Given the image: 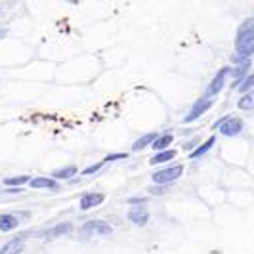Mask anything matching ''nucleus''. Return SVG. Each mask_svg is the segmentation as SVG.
<instances>
[{
    "label": "nucleus",
    "mask_w": 254,
    "mask_h": 254,
    "mask_svg": "<svg viewBox=\"0 0 254 254\" xmlns=\"http://www.w3.org/2000/svg\"><path fill=\"white\" fill-rule=\"evenodd\" d=\"M254 52V17H247L235 35V58L249 60Z\"/></svg>",
    "instance_id": "nucleus-1"
},
{
    "label": "nucleus",
    "mask_w": 254,
    "mask_h": 254,
    "mask_svg": "<svg viewBox=\"0 0 254 254\" xmlns=\"http://www.w3.org/2000/svg\"><path fill=\"white\" fill-rule=\"evenodd\" d=\"M214 127L220 130L224 138H237L245 132V121L239 117H224L220 119Z\"/></svg>",
    "instance_id": "nucleus-2"
},
{
    "label": "nucleus",
    "mask_w": 254,
    "mask_h": 254,
    "mask_svg": "<svg viewBox=\"0 0 254 254\" xmlns=\"http://www.w3.org/2000/svg\"><path fill=\"white\" fill-rule=\"evenodd\" d=\"M182 176H184V165H170L166 166V168H161V170L153 172L151 180L157 186H168V184L176 182Z\"/></svg>",
    "instance_id": "nucleus-3"
},
{
    "label": "nucleus",
    "mask_w": 254,
    "mask_h": 254,
    "mask_svg": "<svg viewBox=\"0 0 254 254\" xmlns=\"http://www.w3.org/2000/svg\"><path fill=\"white\" fill-rule=\"evenodd\" d=\"M229 71H231V67H222V69H218V73L212 76V80H210V82H208V86H206V94H204V98L212 100L214 96H218V94L224 90V86L228 84Z\"/></svg>",
    "instance_id": "nucleus-4"
},
{
    "label": "nucleus",
    "mask_w": 254,
    "mask_h": 254,
    "mask_svg": "<svg viewBox=\"0 0 254 254\" xmlns=\"http://www.w3.org/2000/svg\"><path fill=\"white\" fill-rule=\"evenodd\" d=\"M210 107H212V100H208V98H201V100H197V102L193 103V107L188 111V115L184 117V123H186V125H191L193 121H197L199 117H203Z\"/></svg>",
    "instance_id": "nucleus-5"
},
{
    "label": "nucleus",
    "mask_w": 254,
    "mask_h": 254,
    "mask_svg": "<svg viewBox=\"0 0 254 254\" xmlns=\"http://www.w3.org/2000/svg\"><path fill=\"white\" fill-rule=\"evenodd\" d=\"M80 229L84 235H111L113 233V228L105 220H90L86 224H82Z\"/></svg>",
    "instance_id": "nucleus-6"
},
{
    "label": "nucleus",
    "mask_w": 254,
    "mask_h": 254,
    "mask_svg": "<svg viewBox=\"0 0 254 254\" xmlns=\"http://www.w3.org/2000/svg\"><path fill=\"white\" fill-rule=\"evenodd\" d=\"M105 201V195L103 193H96V191H90L86 195L80 197V210H90V208H96L103 204Z\"/></svg>",
    "instance_id": "nucleus-7"
},
{
    "label": "nucleus",
    "mask_w": 254,
    "mask_h": 254,
    "mask_svg": "<svg viewBox=\"0 0 254 254\" xmlns=\"http://www.w3.org/2000/svg\"><path fill=\"white\" fill-rule=\"evenodd\" d=\"M128 220L136 226H145L149 222V212H147L145 206H132L128 210Z\"/></svg>",
    "instance_id": "nucleus-8"
},
{
    "label": "nucleus",
    "mask_w": 254,
    "mask_h": 254,
    "mask_svg": "<svg viewBox=\"0 0 254 254\" xmlns=\"http://www.w3.org/2000/svg\"><path fill=\"white\" fill-rule=\"evenodd\" d=\"M249 71H251V58L249 60H241L239 64H235V69L229 71V78H235V84H237L247 75H251Z\"/></svg>",
    "instance_id": "nucleus-9"
},
{
    "label": "nucleus",
    "mask_w": 254,
    "mask_h": 254,
    "mask_svg": "<svg viewBox=\"0 0 254 254\" xmlns=\"http://www.w3.org/2000/svg\"><path fill=\"white\" fill-rule=\"evenodd\" d=\"M29 186L33 190H60V184L52 178H42V176H37V178H31Z\"/></svg>",
    "instance_id": "nucleus-10"
},
{
    "label": "nucleus",
    "mask_w": 254,
    "mask_h": 254,
    "mask_svg": "<svg viewBox=\"0 0 254 254\" xmlns=\"http://www.w3.org/2000/svg\"><path fill=\"white\" fill-rule=\"evenodd\" d=\"M25 249V239L15 237L12 241L4 243V247L0 249V254H21Z\"/></svg>",
    "instance_id": "nucleus-11"
},
{
    "label": "nucleus",
    "mask_w": 254,
    "mask_h": 254,
    "mask_svg": "<svg viewBox=\"0 0 254 254\" xmlns=\"http://www.w3.org/2000/svg\"><path fill=\"white\" fill-rule=\"evenodd\" d=\"M214 145H216V138H214V136H210L208 140H204L201 145H197V147L190 153V159L191 161H193V159H201V157H204L206 153L214 147Z\"/></svg>",
    "instance_id": "nucleus-12"
},
{
    "label": "nucleus",
    "mask_w": 254,
    "mask_h": 254,
    "mask_svg": "<svg viewBox=\"0 0 254 254\" xmlns=\"http://www.w3.org/2000/svg\"><path fill=\"white\" fill-rule=\"evenodd\" d=\"M19 226V218L15 214H10V212H4L0 214V231L6 233V231H13Z\"/></svg>",
    "instance_id": "nucleus-13"
},
{
    "label": "nucleus",
    "mask_w": 254,
    "mask_h": 254,
    "mask_svg": "<svg viewBox=\"0 0 254 254\" xmlns=\"http://www.w3.org/2000/svg\"><path fill=\"white\" fill-rule=\"evenodd\" d=\"M174 141V136L170 134V132H166V134H161V136H157L155 138V141L151 143L153 151L161 153V151H166L168 149V145Z\"/></svg>",
    "instance_id": "nucleus-14"
},
{
    "label": "nucleus",
    "mask_w": 254,
    "mask_h": 254,
    "mask_svg": "<svg viewBox=\"0 0 254 254\" xmlns=\"http://www.w3.org/2000/svg\"><path fill=\"white\" fill-rule=\"evenodd\" d=\"M176 155H178V151H174V149H166V151L155 153L151 159H149V163H151V165H165V163H168V161L176 159Z\"/></svg>",
    "instance_id": "nucleus-15"
},
{
    "label": "nucleus",
    "mask_w": 254,
    "mask_h": 254,
    "mask_svg": "<svg viewBox=\"0 0 254 254\" xmlns=\"http://www.w3.org/2000/svg\"><path fill=\"white\" fill-rule=\"evenodd\" d=\"M76 172H78V170H76V166H73V165H71V166H64V168H58V170H54L50 178L56 180V182H58V180H71L76 174Z\"/></svg>",
    "instance_id": "nucleus-16"
},
{
    "label": "nucleus",
    "mask_w": 254,
    "mask_h": 254,
    "mask_svg": "<svg viewBox=\"0 0 254 254\" xmlns=\"http://www.w3.org/2000/svg\"><path fill=\"white\" fill-rule=\"evenodd\" d=\"M159 134L157 132H149V134H145V136H141L140 140L134 141V145H132V151H141V149H145L147 145H151L155 138H157Z\"/></svg>",
    "instance_id": "nucleus-17"
},
{
    "label": "nucleus",
    "mask_w": 254,
    "mask_h": 254,
    "mask_svg": "<svg viewBox=\"0 0 254 254\" xmlns=\"http://www.w3.org/2000/svg\"><path fill=\"white\" fill-rule=\"evenodd\" d=\"M253 80H254V76L253 75H247L243 80H239L237 84H233V88H237L239 90V94H249V92H253Z\"/></svg>",
    "instance_id": "nucleus-18"
},
{
    "label": "nucleus",
    "mask_w": 254,
    "mask_h": 254,
    "mask_svg": "<svg viewBox=\"0 0 254 254\" xmlns=\"http://www.w3.org/2000/svg\"><path fill=\"white\" fill-rule=\"evenodd\" d=\"M31 182V176H27V174H23V176H12V178H4V186L6 188H17V186H25V184H29Z\"/></svg>",
    "instance_id": "nucleus-19"
},
{
    "label": "nucleus",
    "mask_w": 254,
    "mask_h": 254,
    "mask_svg": "<svg viewBox=\"0 0 254 254\" xmlns=\"http://www.w3.org/2000/svg\"><path fill=\"white\" fill-rule=\"evenodd\" d=\"M237 107L241 109V111H251L254 107V96L253 92H249V94H245L239 98V102H237Z\"/></svg>",
    "instance_id": "nucleus-20"
},
{
    "label": "nucleus",
    "mask_w": 254,
    "mask_h": 254,
    "mask_svg": "<svg viewBox=\"0 0 254 254\" xmlns=\"http://www.w3.org/2000/svg\"><path fill=\"white\" fill-rule=\"evenodd\" d=\"M71 229H73V224H69V222H67V224H60V226L52 228L48 233H50V235H64V233H69Z\"/></svg>",
    "instance_id": "nucleus-21"
},
{
    "label": "nucleus",
    "mask_w": 254,
    "mask_h": 254,
    "mask_svg": "<svg viewBox=\"0 0 254 254\" xmlns=\"http://www.w3.org/2000/svg\"><path fill=\"white\" fill-rule=\"evenodd\" d=\"M103 168V163H96V165L88 166V168H84L82 170V176H90V174H96L98 170H102Z\"/></svg>",
    "instance_id": "nucleus-22"
},
{
    "label": "nucleus",
    "mask_w": 254,
    "mask_h": 254,
    "mask_svg": "<svg viewBox=\"0 0 254 254\" xmlns=\"http://www.w3.org/2000/svg\"><path fill=\"white\" fill-rule=\"evenodd\" d=\"M128 203L132 204V206H143L145 199L143 197H132V199H128Z\"/></svg>",
    "instance_id": "nucleus-23"
},
{
    "label": "nucleus",
    "mask_w": 254,
    "mask_h": 254,
    "mask_svg": "<svg viewBox=\"0 0 254 254\" xmlns=\"http://www.w3.org/2000/svg\"><path fill=\"white\" fill-rule=\"evenodd\" d=\"M128 155L127 153H117V155H109V157H105V163L107 161H119V159H127Z\"/></svg>",
    "instance_id": "nucleus-24"
},
{
    "label": "nucleus",
    "mask_w": 254,
    "mask_h": 254,
    "mask_svg": "<svg viewBox=\"0 0 254 254\" xmlns=\"http://www.w3.org/2000/svg\"><path fill=\"white\" fill-rule=\"evenodd\" d=\"M4 35H6V29H0V38L4 37Z\"/></svg>",
    "instance_id": "nucleus-25"
}]
</instances>
